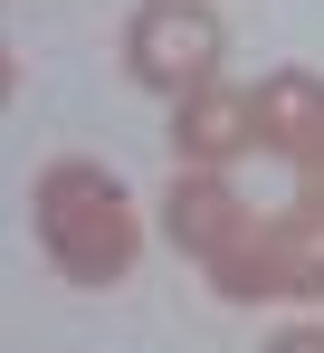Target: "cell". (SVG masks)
Returning <instances> with one entry per match:
<instances>
[{"mask_svg":"<svg viewBox=\"0 0 324 353\" xmlns=\"http://www.w3.org/2000/svg\"><path fill=\"white\" fill-rule=\"evenodd\" d=\"M29 220H39V248H48V268L67 277V287H124V277H134V258H143L134 191H124L105 163H77V153L39 172Z\"/></svg>","mask_w":324,"mask_h":353,"instance_id":"6da1fadb","label":"cell"},{"mask_svg":"<svg viewBox=\"0 0 324 353\" xmlns=\"http://www.w3.org/2000/svg\"><path fill=\"white\" fill-rule=\"evenodd\" d=\"M219 287V305H276V296H324V191H296L286 210L248 220V230L201 268Z\"/></svg>","mask_w":324,"mask_h":353,"instance_id":"7a4b0ae2","label":"cell"},{"mask_svg":"<svg viewBox=\"0 0 324 353\" xmlns=\"http://www.w3.org/2000/svg\"><path fill=\"white\" fill-rule=\"evenodd\" d=\"M124 77L153 96H191L219 77V19L201 0H143L124 19Z\"/></svg>","mask_w":324,"mask_h":353,"instance_id":"3957f363","label":"cell"},{"mask_svg":"<svg viewBox=\"0 0 324 353\" xmlns=\"http://www.w3.org/2000/svg\"><path fill=\"white\" fill-rule=\"evenodd\" d=\"M258 143L296 172V191H324V77L315 67L258 77Z\"/></svg>","mask_w":324,"mask_h":353,"instance_id":"277c9868","label":"cell"},{"mask_svg":"<svg viewBox=\"0 0 324 353\" xmlns=\"http://www.w3.org/2000/svg\"><path fill=\"white\" fill-rule=\"evenodd\" d=\"M248 220H258V210H248V201H239V181L210 172V163H181V172H172V191H162V239H172L181 258H201V268H210V258L248 230Z\"/></svg>","mask_w":324,"mask_h":353,"instance_id":"5b68a950","label":"cell"},{"mask_svg":"<svg viewBox=\"0 0 324 353\" xmlns=\"http://www.w3.org/2000/svg\"><path fill=\"white\" fill-rule=\"evenodd\" d=\"M172 153H181V163L229 172L239 153H258V96H248V86H229V77L191 86V96H172Z\"/></svg>","mask_w":324,"mask_h":353,"instance_id":"8992f818","label":"cell"},{"mask_svg":"<svg viewBox=\"0 0 324 353\" xmlns=\"http://www.w3.org/2000/svg\"><path fill=\"white\" fill-rule=\"evenodd\" d=\"M267 353H324V325H286V334H276Z\"/></svg>","mask_w":324,"mask_h":353,"instance_id":"52a82bcc","label":"cell"},{"mask_svg":"<svg viewBox=\"0 0 324 353\" xmlns=\"http://www.w3.org/2000/svg\"><path fill=\"white\" fill-rule=\"evenodd\" d=\"M10 86H19V58H10V48H0V105H10Z\"/></svg>","mask_w":324,"mask_h":353,"instance_id":"ba28073f","label":"cell"}]
</instances>
